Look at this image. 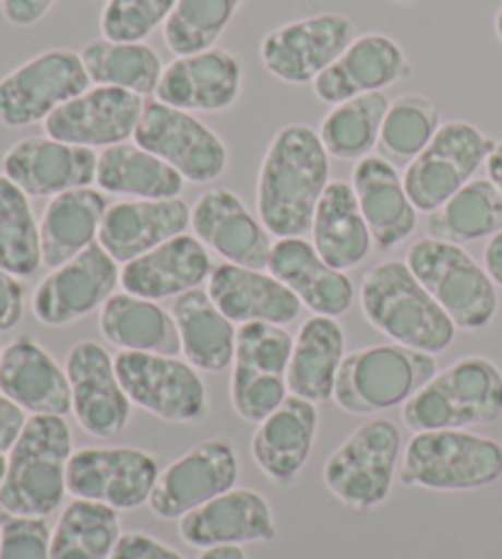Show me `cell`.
<instances>
[{
	"instance_id": "cell-1",
	"label": "cell",
	"mask_w": 502,
	"mask_h": 559,
	"mask_svg": "<svg viewBox=\"0 0 502 559\" xmlns=\"http://www.w3.org/2000/svg\"><path fill=\"white\" fill-rule=\"evenodd\" d=\"M328 185L331 157L319 131L307 123L279 128L258 173L255 209L260 222L277 238H301L311 231Z\"/></svg>"
},
{
	"instance_id": "cell-2",
	"label": "cell",
	"mask_w": 502,
	"mask_h": 559,
	"mask_svg": "<svg viewBox=\"0 0 502 559\" xmlns=\"http://www.w3.org/2000/svg\"><path fill=\"white\" fill-rule=\"evenodd\" d=\"M74 454V435L62 415H29L17 442L8 452L0 486L3 513L47 518L67 498V466Z\"/></svg>"
},
{
	"instance_id": "cell-3",
	"label": "cell",
	"mask_w": 502,
	"mask_h": 559,
	"mask_svg": "<svg viewBox=\"0 0 502 559\" xmlns=\"http://www.w3.org/2000/svg\"><path fill=\"white\" fill-rule=\"evenodd\" d=\"M360 309L380 334L431 356L449 352L458 332L405 261H385L366 273Z\"/></svg>"
},
{
	"instance_id": "cell-4",
	"label": "cell",
	"mask_w": 502,
	"mask_h": 559,
	"mask_svg": "<svg viewBox=\"0 0 502 559\" xmlns=\"http://www.w3.org/2000/svg\"><path fill=\"white\" fill-rule=\"evenodd\" d=\"M502 417V371L488 356H464L402 405L411 432L470 429Z\"/></svg>"
},
{
	"instance_id": "cell-5",
	"label": "cell",
	"mask_w": 502,
	"mask_h": 559,
	"mask_svg": "<svg viewBox=\"0 0 502 559\" xmlns=\"http://www.w3.org/2000/svg\"><path fill=\"white\" fill-rule=\"evenodd\" d=\"M397 476L405 486L427 491H478L502 478V444L470 429L415 432Z\"/></svg>"
},
{
	"instance_id": "cell-6",
	"label": "cell",
	"mask_w": 502,
	"mask_h": 559,
	"mask_svg": "<svg viewBox=\"0 0 502 559\" xmlns=\"http://www.w3.org/2000/svg\"><path fill=\"white\" fill-rule=\"evenodd\" d=\"M409 271L451 317L456 329L483 332L498 314V285L464 246L425 236L409 246Z\"/></svg>"
},
{
	"instance_id": "cell-7",
	"label": "cell",
	"mask_w": 502,
	"mask_h": 559,
	"mask_svg": "<svg viewBox=\"0 0 502 559\" xmlns=\"http://www.w3.org/2000/svg\"><path fill=\"white\" fill-rule=\"evenodd\" d=\"M439 373L437 358L402 344L358 348L340 364L334 403L348 415H373L405 405Z\"/></svg>"
},
{
	"instance_id": "cell-8",
	"label": "cell",
	"mask_w": 502,
	"mask_h": 559,
	"mask_svg": "<svg viewBox=\"0 0 502 559\" xmlns=\"http://www.w3.org/2000/svg\"><path fill=\"white\" fill-rule=\"evenodd\" d=\"M402 444V429L393 419H368L326 459L321 472L324 486L350 511H373L393 493Z\"/></svg>"
},
{
	"instance_id": "cell-9",
	"label": "cell",
	"mask_w": 502,
	"mask_h": 559,
	"mask_svg": "<svg viewBox=\"0 0 502 559\" xmlns=\"http://www.w3.org/2000/svg\"><path fill=\"white\" fill-rule=\"evenodd\" d=\"M295 338L283 324L250 322L236 334L230 373V407L250 425H260L287 401V368Z\"/></svg>"
},
{
	"instance_id": "cell-10",
	"label": "cell",
	"mask_w": 502,
	"mask_h": 559,
	"mask_svg": "<svg viewBox=\"0 0 502 559\" xmlns=\"http://www.w3.org/2000/svg\"><path fill=\"white\" fill-rule=\"evenodd\" d=\"M495 140L468 121H449L405 167V189L417 212L431 214L488 163Z\"/></svg>"
},
{
	"instance_id": "cell-11",
	"label": "cell",
	"mask_w": 502,
	"mask_h": 559,
	"mask_svg": "<svg viewBox=\"0 0 502 559\" xmlns=\"http://www.w3.org/2000/svg\"><path fill=\"white\" fill-rule=\"evenodd\" d=\"M92 86L82 55L67 47L47 49L0 79V126L45 123L57 108Z\"/></svg>"
},
{
	"instance_id": "cell-12",
	"label": "cell",
	"mask_w": 502,
	"mask_h": 559,
	"mask_svg": "<svg viewBox=\"0 0 502 559\" xmlns=\"http://www.w3.org/2000/svg\"><path fill=\"white\" fill-rule=\"evenodd\" d=\"M116 373L130 403L169 425H192L206 415L204 378L179 356L118 352Z\"/></svg>"
},
{
	"instance_id": "cell-13",
	"label": "cell",
	"mask_w": 502,
	"mask_h": 559,
	"mask_svg": "<svg viewBox=\"0 0 502 559\" xmlns=\"http://www.w3.org/2000/svg\"><path fill=\"white\" fill-rule=\"evenodd\" d=\"M133 140L175 167L184 182L211 185L228 167V147L214 128L157 98L145 102Z\"/></svg>"
},
{
	"instance_id": "cell-14",
	"label": "cell",
	"mask_w": 502,
	"mask_h": 559,
	"mask_svg": "<svg viewBox=\"0 0 502 559\" xmlns=\"http://www.w3.org/2000/svg\"><path fill=\"white\" fill-rule=\"evenodd\" d=\"M356 37V25L340 13L297 17L270 29L260 43V59L279 82L314 84Z\"/></svg>"
},
{
	"instance_id": "cell-15",
	"label": "cell",
	"mask_w": 502,
	"mask_h": 559,
	"mask_svg": "<svg viewBox=\"0 0 502 559\" xmlns=\"http://www.w3.org/2000/svg\"><path fill=\"white\" fill-rule=\"evenodd\" d=\"M159 459L135 447L76 449L67 466V491L116 511L147 506L159 478Z\"/></svg>"
},
{
	"instance_id": "cell-16",
	"label": "cell",
	"mask_w": 502,
	"mask_h": 559,
	"mask_svg": "<svg viewBox=\"0 0 502 559\" xmlns=\"http://www.w3.org/2000/svg\"><path fill=\"white\" fill-rule=\"evenodd\" d=\"M238 478L240 459L236 447L226 439L211 437L159 472L147 506L159 521H182L187 513L236 488Z\"/></svg>"
},
{
	"instance_id": "cell-17",
	"label": "cell",
	"mask_w": 502,
	"mask_h": 559,
	"mask_svg": "<svg viewBox=\"0 0 502 559\" xmlns=\"http://www.w3.org/2000/svg\"><path fill=\"white\" fill-rule=\"evenodd\" d=\"M120 263L98 241L43 277L33 295V312L47 326H67L94 314L116 295Z\"/></svg>"
},
{
	"instance_id": "cell-18",
	"label": "cell",
	"mask_w": 502,
	"mask_h": 559,
	"mask_svg": "<svg viewBox=\"0 0 502 559\" xmlns=\"http://www.w3.org/2000/svg\"><path fill=\"white\" fill-rule=\"evenodd\" d=\"M64 368L72 383V413L79 427L100 439L123 432L133 415V403L120 385L108 348L96 342H79L69 348Z\"/></svg>"
},
{
	"instance_id": "cell-19",
	"label": "cell",
	"mask_w": 502,
	"mask_h": 559,
	"mask_svg": "<svg viewBox=\"0 0 502 559\" xmlns=\"http://www.w3.org/2000/svg\"><path fill=\"white\" fill-rule=\"evenodd\" d=\"M243 94V64L224 47L175 57L159 76L155 98L187 114H224Z\"/></svg>"
},
{
	"instance_id": "cell-20",
	"label": "cell",
	"mask_w": 502,
	"mask_h": 559,
	"mask_svg": "<svg viewBox=\"0 0 502 559\" xmlns=\"http://www.w3.org/2000/svg\"><path fill=\"white\" fill-rule=\"evenodd\" d=\"M145 98L116 86H92L47 118L45 135L69 145L106 150L135 138Z\"/></svg>"
},
{
	"instance_id": "cell-21",
	"label": "cell",
	"mask_w": 502,
	"mask_h": 559,
	"mask_svg": "<svg viewBox=\"0 0 502 559\" xmlns=\"http://www.w3.org/2000/svg\"><path fill=\"white\" fill-rule=\"evenodd\" d=\"M192 231L208 251L224 258V263L267 271L275 246L273 234L230 189L214 187L196 199Z\"/></svg>"
},
{
	"instance_id": "cell-22",
	"label": "cell",
	"mask_w": 502,
	"mask_h": 559,
	"mask_svg": "<svg viewBox=\"0 0 502 559\" xmlns=\"http://www.w3.org/2000/svg\"><path fill=\"white\" fill-rule=\"evenodd\" d=\"M98 153L49 135L23 138L3 155V175L33 199H52L96 185Z\"/></svg>"
},
{
	"instance_id": "cell-23",
	"label": "cell",
	"mask_w": 502,
	"mask_h": 559,
	"mask_svg": "<svg viewBox=\"0 0 502 559\" xmlns=\"http://www.w3.org/2000/svg\"><path fill=\"white\" fill-rule=\"evenodd\" d=\"M411 74V62L395 37L385 33L358 35L334 64L311 84L319 102L344 104L363 94H383Z\"/></svg>"
},
{
	"instance_id": "cell-24",
	"label": "cell",
	"mask_w": 502,
	"mask_h": 559,
	"mask_svg": "<svg viewBox=\"0 0 502 559\" xmlns=\"http://www.w3.org/2000/svg\"><path fill=\"white\" fill-rule=\"evenodd\" d=\"M192 228V206L175 199H123L108 206L98 243L116 263L125 265Z\"/></svg>"
},
{
	"instance_id": "cell-25",
	"label": "cell",
	"mask_w": 502,
	"mask_h": 559,
	"mask_svg": "<svg viewBox=\"0 0 502 559\" xmlns=\"http://www.w3.org/2000/svg\"><path fill=\"white\" fill-rule=\"evenodd\" d=\"M179 537L199 550L228 545L246 547L253 543H273L277 537V523L273 506L263 493L236 486L187 513L179 521Z\"/></svg>"
},
{
	"instance_id": "cell-26",
	"label": "cell",
	"mask_w": 502,
	"mask_h": 559,
	"mask_svg": "<svg viewBox=\"0 0 502 559\" xmlns=\"http://www.w3.org/2000/svg\"><path fill=\"white\" fill-rule=\"evenodd\" d=\"M0 393L29 415L72 413L67 368L33 336H20L0 354Z\"/></svg>"
},
{
	"instance_id": "cell-27",
	"label": "cell",
	"mask_w": 502,
	"mask_h": 559,
	"mask_svg": "<svg viewBox=\"0 0 502 559\" xmlns=\"http://www.w3.org/2000/svg\"><path fill=\"white\" fill-rule=\"evenodd\" d=\"M319 435V405L287 395L250 439L255 466L277 486H292L307 468Z\"/></svg>"
},
{
	"instance_id": "cell-28",
	"label": "cell",
	"mask_w": 502,
	"mask_h": 559,
	"mask_svg": "<svg viewBox=\"0 0 502 559\" xmlns=\"http://www.w3.org/2000/svg\"><path fill=\"white\" fill-rule=\"evenodd\" d=\"M208 295L234 324H292L301 314L299 297L270 271L218 263L208 277Z\"/></svg>"
},
{
	"instance_id": "cell-29",
	"label": "cell",
	"mask_w": 502,
	"mask_h": 559,
	"mask_svg": "<svg viewBox=\"0 0 502 559\" xmlns=\"http://www.w3.org/2000/svg\"><path fill=\"white\" fill-rule=\"evenodd\" d=\"M214 273L208 248L192 234H182L155 251L120 265L123 293L145 299H169L208 283Z\"/></svg>"
},
{
	"instance_id": "cell-30",
	"label": "cell",
	"mask_w": 502,
	"mask_h": 559,
	"mask_svg": "<svg viewBox=\"0 0 502 559\" xmlns=\"http://www.w3.org/2000/svg\"><path fill=\"white\" fill-rule=\"evenodd\" d=\"M354 192L360 212L380 251H390L415 234L419 212L411 204L399 169L380 155H368L356 163Z\"/></svg>"
},
{
	"instance_id": "cell-31",
	"label": "cell",
	"mask_w": 502,
	"mask_h": 559,
	"mask_svg": "<svg viewBox=\"0 0 502 559\" xmlns=\"http://www.w3.org/2000/svg\"><path fill=\"white\" fill-rule=\"evenodd\" d=\"M267 271L299 297L314 314L340 317L354 305L356 287L344 271L331 267L314 243L301 238H277Z\"/></svg>"
},
{
	"instance_id": "cell-32",
	"label": "cell",
	"mask_w": 502,
	"mask_h": 559,
	"mask_svg": "<svg viewBox=\"0 0 502 559\" xmlns=\"http://www.w3.org/2000/svg\"><path fill=\"white\" fill-rule=\"evenodd\" d=\"M346 358V334L334 317L311 314L299 326L287 368L289 395L314 405L334 397L336 378Z\"/></svg>"
},
{
	"instance_id": "cell-33",
	"label": "cell",
	"mask_w": 502,
	"mask_h": 559,
	"mask_svg": "<svg viewBox=\"0 0 502 559\" xmlns=\"http://www.w3.org/2000/svg\"><path fill=\"white\" fill-rule=\"evenodd\" d=\"M108 206L106 194L94 187L72 189L49 199L39 218L43 265L55 271L94 246Z\"/></svg>"
},
{
	"instance_id": "cell-34",
	"label": "cell",
	"mask_w": 502,
	"mask_h": 559,
	"mask_svg": "<svg viewBox=\"0 0 502 559\" xmlns=\"http://www.w3.org/2000/svg\"><path fill=\"white\" fill-rule=\"evenodd\" d=\"M311 243L336 271H354L368 261L373 236L358 206L354 185L331 179L311 222Z\"/></svg>"
},
{
	"instance_id": "cell-35",
	"label": "cell",
	"mask_w": 502,
	"mask_h": 559,
	"mask_svg": "<svg viewBox=\"0 0 502 559\" xmlns=\"http://www.w3.org/2000/svg\"><path fill=\"white\" fill-rule=\"evenodd\" d=\"M98 329L108 344L120 352L179 356L177 322L172 309H165L155 299L116 293L98 309Z\"/></svg>"
},
{
	"instance_id": "cell-36",
	"label": "cell",
	"mask_w": 502,
	"mask_h": 559,
	"mask_svg": "<svg viewBox=\"0 0 502 559\" xmlns=\"http://www.w3.org/2000/svg\"><path fill=\"white\" fill-rule=\"evenodd\" d=\"M172 317L184 361L196 371L220 373L234 366L238 326L216 307L208 289L196 287L175 297Z\"/></svg>"
},
{
	"instance_id": "cell-37",
	"label": "cell",
	"mask_w": 502,
	"mask_h": 559,
	"mask_svg": "<svg viewBox=\"0 0 502 559\" xmlns=\"http://www.w3.org/2000/svg\"><path fill=\"white\" fill-rule=\"evenodd\" d=\"M184 177L165 159L147 153L135 140L98 153L96 187L125 199H175L184 192Z\"/></svg>"
},
{
	"instance_id": "cell-38",
	"label": "cell",
	"mask_w": 502,
	"mask_h": 559,
	"mask_svg": "<svg viewBox=\"0 0 502 559\" xmlns=\"http://www.w3.org/2000/svg\"><path fill=\"white\" fill-rule=\"evenodd\" d=\"M502 231V194L483 179H470L466 187L429 214L427 234L449 243H474Z\"/></svg>"
},
{
	"instance_id": "cell-39",
	"label": "cell",
	"mask_w": 502,
	"mask_h": 559,
	"mask_svg": "<svg viewBox=\"0 0 502 559\" xmlns=\"http://www.w3.org/2000/svg\"><path fill=\"white\" fill-rule=\"evenodd\" d=\"M79 55L94 86H116L143 98L157 92L165 72L163 59L145 43H113L98 37L86 43Z\"/></svg>"
},
{
	"instance_id": "cell-40",
	"label": "cell",
	"mask_w": 502,
	"mask_h": 559,
	"mask_svg": "<svg viewBox=\"0 0 502 559\" xmlns=\"http://www.w3.org/2000/svg\"><path fill=\"white\" fill-rule=\"evenodd\" d=\"M123 535L120 511L106 503L74 498L52 531L49 559H110Z\"/></svg>"
},
{
	"instance_id": "cell-41",
	"label": "cell",
	"mask_w": 502,
	"mask_h": 559,
	"mask_svg": "<svg viewBox=\"0 0 502 559\" xmlns=\"http://www.w3.org/2000/svg\"><path fill=\"white\" fill-rule=\"evenodd\" d=\"M387 108L390 98L385 92L363 94L331 106V111L319 126V138L328 157L344 159V163H350V159L360 163L363 157L373 155Z\"/></svg>"
},
{
	"instance_id": "cell-42",
	"label": "cell",
	"mask_w": 502,
	"mask_h": 559,
	"mask_svg": "<svg viewBox=\"0 0 502 559\" xmlns=\"http://www.w3.org/2000/svg\"><path fill=\"white\" fill-rule=\"evenodd\" d=\"M43 267V238L29 197L0 173V271L29 277Z\"/></svg>"
},
{
	"instance_id": "cell-43",
	"label": "cell",
	"mask_w": 502,
	"mask_h": 559,
	"mask_svg": "<svg viewBox=\"0 0 502 559\" xmlns=\"http://www.w3.org/2000/svg\"><path fill=\"white\" fill-rule=\"evenodd\" d=\"M441 114L439 106L425 94H402L390 108L378 140V155L395 167H407L421 155L439 133Z\"/></svg>"
},
{
	"instance_id": "cell-44",
	"label": "cell",
	"mask_w": 502,
	"mask_h": 559,
	"mask_svg": "<svg viewBox=\"0 0 502 559\" xmlns=\"http://www.w3.org/2000/svg\"><path fill=\"white\" fill-rule=\"evenodd\" d=\"M243 0H177L163 27L165 45L172 55H196L218 45L234 23Z\"/></svg>"
},
{
	"instance_id": "cell-45",
	"label": "cell",
	"mask_w": 502,
	"mask_h": 559,
	"mask_svg": "<svg viewBox=\"0 0 502 559\" xmlns=\"http://www.w3.org/2000/svg\"><path fill=\"white\" fill-rule=\"evenodd\" d=\"M177 0H106L100 10V37L113 43H145L165 27Z\"/></svg>"
},
{
	"instance_id": "cell-46",
	"label": "cell",
	"mask_w": 502,
	"mask_h": 559,
	"mask_svg": "<svg viewBox=\"0 0 502 559\" xmlns=\"http://www.w3.org/2000/svg\"><path fill=\"white\" fill-rule=\"evenodd\" d=\"M49 547L47 518L0 513V559H49Z\"/></svg>"
},
{
	"instance_id": "cell-47",
	"label": "cell",
	"mask_w": 502,
	"mask_h": 559,
	"mask_svg": "<svg viewBox=\"0 0 502 559\" xmlns=\"http://www.w3.org/2000/svg\"><path fill=\"white\" fill-rule=\"evenodd\" d=\"M110 559H184V555L147 533H123Z\"/></svg>"
},
{
	"instance_id": "cell-48",
	"label": "cell",
	"mask_w": 502,
	"mask_h": 559,
	"mask_svg": "<svg viewBox=\"0 0 502 559\" xmlns=\"http://www.w3.org/2000/svg\"><path fill=\"white\" fill-rule=\"evenodd\" d=\"M25 314V287L15 275L0 271V332H10Z\"/></svg>"
},
{
	"instance_id": "cell-49",
	"label": "cell",
	"mask_w": 502,
	"mask_h": 559,
	"mask_svg": "<svg viewBox=\"0 0 502 559\" xmlns=\"http://www.w3.org/2000/svg\"><path fill=\"white\" fill-rule=\"evenodd\" d=\"M27 425V413L0 393V452H10Z\"/></svg>"
},
{
	"instance_id": "cell-50",
	"label": "cell",
	"mask_w": 502,
	"mask_h": 559,
	"mask_svg": "<svg viewBox=\"0 0 502 559\" xmlns=\"http://www.w3.org/2000/svg\"><path fill=\"white\" fill-rule=\"evenodd\" d=\"M57 0H3V15L10 25L29 27L43 20Z\"/></svg>"
},
{
	"instance_id": "cell-51",
	"label": "cell",
	"mask_w": 502,
	"mask_h": 559,
	"mask_svg": "<svg viewBox=\"0 0 502 559\" xmlns=\"http://www.w3.org/2000/svg\"><path fill=\"white\" fill-rule=\"evenodd\" d=\"M483 263H486V271L490 273V277L495 280V285L502 287V231L488 241L486 253H483Z\"/></svg>"
},
{
	"instance_id": "cell-52",
	"label": "cell",
	"mask_w": 502,
	"mask_h": 559,
	"mask_svg": "<svg viewBox=\"0 0 502 559\" xmlns=\"http://www.w3.org/2000/svg\"><path fill=\"white\" fill-rule=\"evenodd\" d=\"M486 167H488V179L498 187V192L502 194V140L495 145L493 153H490Z\"/></svg>"
},
{
	"instance_id": "cell-53",
	"label": "cell",
	"mask_w": 502,
	"mask_h": 559,
	"mask_svg": "<svg viewBox=\"0 0 502 559\" xmlns=\"http://www.w3.org/2000/svg\"><path fill=\"white\" fill-rule=\"evenodd\" d=\"M199 559H248V552L243 547H236V545L208 547V550H201Z\"/></svg>"
},
{
	"instance_id": "cell-54",
	"label": "cell",
	"mask_w": 502,
	"mask_h": 559,
	"mask_svg": "<svg viewBox=\"0 0 502 559\" xmlns=\"http://www.w3.org/2000/svg\"><path fill=\"white\" fill-rule=\"evenodd\" d=\"M495 33H498V39L502 43V5L498 8V13H495Z\"/></svg>"
},
{
	"instance_id": "cell-55",
	"label": "cell",
	"mask_w": 502,
	"mask_h": 559,
	"mask_svg": "<svg viewBox=\"0 0 502 559\" xmlns=\"http://www.w3.org/2000/svg\"><path fill=\"white\" fill-rule=\"evenodd\" d=\"M5 468H8V456L0 452V486H3V478H5Z\"/></svg>"
},
{
	"instance_id": "cell-56",
	"label": "cell",
	"mask_w": 502,
	"mask_h": 559,
	"mask_svg": "<svg viewBox=\"0 0 502 559\" xmlns=\"http://www.w3.org/2000/svg\"><path fill=\"white\" fill-rule=\"evenodd\" d=\"M395 3H399V5H415L417 0H395Z\"/></svg>"
},
{
	"instance_id": "cell-57",
	"label": "cell",
	"mask_w": 502,
	"mask_h": 559,
	"mask_svg": "<svg viewBox=\"0 0 502 559\" xmlns=\"http://www.w3.org/2000/svg\"><path fill=\"white\" fill-rule=\"evenodd\" d=\"M0 354H3V348H0Z\"/></svg>"
},
{
	"instance_id": "cell-58",
	"label": "cell",
	"mask_w": 502,
	"mask_h": 559,
	"mask_svg": "<svg viewBox=\"0 0 502 559\" xmlns=\"http://www.w3.org/2000/svg\"><path fill=\"white\" fill-rule=\"evenodd\" d=\"M0 3H3V0H0Z\"/></svg>"
}]
</instances>
